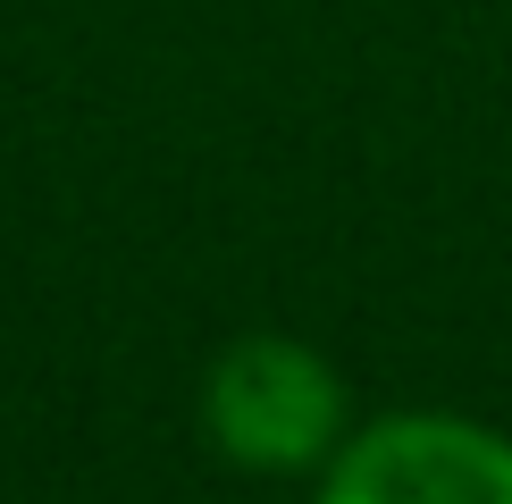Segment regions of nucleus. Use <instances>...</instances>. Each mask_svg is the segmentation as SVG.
Wrapping results in <instances>:
<instances>
[{
	"label": "nucleus",
	"mask_w": 512,
	"mask_h": 504,
	"mask_svg": "<svg viewBox=\"0 0 512 504\" xmlns=\"http://www.w3.org/2000/svg\"><path fill=\"white\" fill-rule=\"evenodd\" d=\"M202 437L244 479H319L353 437V387L303 336L252 328L202 370Z\"/></svg>",
	"instance_id": "f257e3e1"
},
{
	"label": "nucleus",
	"mask_w": 512,
	"mask_h": 504,
	"mask_svg": "<svg viewBox=\"0 0 512 504\" xmlns=\"http://www.w3.org/2000/svg\"><path fill=\"white\" fill-rule=\"evenodd\" d=\"M311 504H512V429L429 404L353 420Z\"/></svg>",
	"instance_id": "f03ea898"
}]
</instances>
